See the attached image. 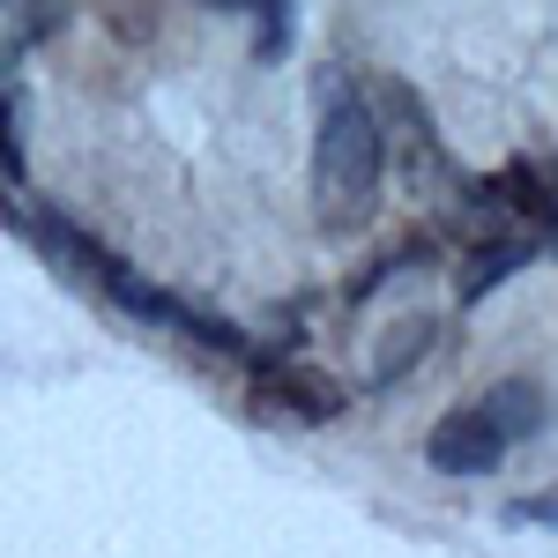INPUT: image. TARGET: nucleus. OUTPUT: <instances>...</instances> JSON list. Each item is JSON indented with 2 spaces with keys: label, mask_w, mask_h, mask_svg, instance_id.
<instances>
[{
  "label": "nucleus",
  "mask_w": 558,
  "mask_h": 558,
  "mask_svg": "<svg viewBox=\"0 0 558 558\" xmlns=\"http://www.w3.org/2000/svg\"><path fill=\"white\" fill-rule=\"evenodd\" d=\"M365 112H373V128H380V149L395 142V172H410L417 194H432V186L447 179V157H439V134H432L417 89L410 83H373L365 89Z\"/></svg>",
  "instance_id": "nucleus-2"
},
{
  "label": "nucleus",
  "mask_w": 558,
  "mask_h": 558,
  "mask_svg": "<svg viewBox=\"0 0 558 558\" xmlns=\"http://www.w3.org/2000/svg\"><path fill=\"white\" fill-rule=\"evenodd\" d=\"M499 432L484 425L476 410H454V417H439L432 425V439H425V462L439 476H484V470H499Z\"/></svg>",
  "instance_id": "nucleus-4"
},
{
  "label": "nucleus",
  "mask_w": 558,
  "mask_h": 558,
  "mask_svg": "<svg viewBox=\"0 0 558 558\" xmlns=\"http://www.w3.org/2000/svg\"><path fill=\"white\" fill-rule=\"evenodd\" d=\"M432 336H439V320H432V313H410L402 328H387V336H380V350H373V380H380V387H395L402 373H417V357L432 350Z\"/></svg>",
  "instance_id": "nucleus-6"
},
{
  "label": "nucleus",
  "mask_w": 558,
  "mask_h": 558,
  "mask_svg": "<svg viewBox=\"0 0 558 558\" xmlns=\"http://www.w3.org/2000/svg\"><path fill=\"white\" fill-rule=\"evenodd\" d=\"M507 514H514V521H558V492H551V499H514Z\"/></svg>",
  "instance_id": "nucleus-9"
},
{
  "label": "nucleus",
  "mask_w": 558,
  "mask_h": 558,
  "mask_svg": "<svg viewBox=\"0 0 558 558\" xmlns=\"http://www.w3.org/2000/svg\"><path fill=\"white\" fill-rule=\"evenodd\" d=\"M260 380H254V410L276 417V425H336L343 417V387L313 365H291V357H254Z\"/></svg>",
  "instance_id": "nucleus-3"
},
{
  "label": "nucleus",
  "mask_w": 558,
  "mask_h": 558,
  "mask_svg": "<svg viewBox=\"0 0 558 558\" xmlns=\"http://www.w3.org/2000/svg\"><path fill=\"white\" fill-rule=\"evenodd\" d=\"M529 260H536V246H529V239H484V254H476L470 276H462V299L476 305L492 283H499V276H514V268H529Z\"/></svg>",
  "instance_id": "nucleus-7"
},
{
  "label": "nucleus",
  "mask_w": 558,
  "mask_h": 558,
  "mask_svg": "<svg viewBox=\"0 0 558 558\" xmlns=\"http://www.w3.org/2000/svg\"><path fill=\"white\" fill-rule=\"evenodd\" d=\"M0 172H8V186L23 179V142H15V105H8V89H0Z\"/></svg>",
  "instance_id": "nucleus-8"
},
{
  "label": "nucleus",
  "mask_w": 558,
  "mask_h": 558,
  "mask_svg": "<svg viewBox=\"0 0 558 558\" xmlns=\"http://www.w3.org/2000/svg\"><path fill=\"white\" fill-rule=\"evenodd\" d=\"M476 417L499 432V447H507V439H536V432H544V395H536L529 380H499L484 402H476Z\"/></svg>",
  "instance_id": "nucleus-5"
},
{
  "label": "nucleus",
  "mask_w": 558,
  "mask_h": 558,
  "mask_svg": "<svg viewBox=\"0 0 558 558\" xmlns=\"http://www.w3.org/2000/svg\"><path fill=\"white\" fill-rule=\"evenodd\" d=\"M380 172H387V149H380V128H373L365 97L336 89L328 112H320V134H313V209H320V223L328 231L373 223Z\"/></svg>",
  "instance_id": "nucleus-1"
}]
</instances>
